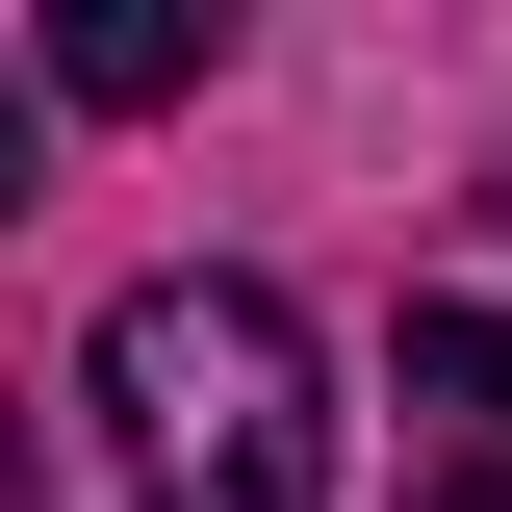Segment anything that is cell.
Segmentation results:
<instances>
[{
    "label": "cell",
    "instance_id": "1",
    "mask_svg": "<svg viewBox=\"0 0 512 512\" xmlns=\"http://www.w3.org/2000/svg\"><path fill=\"white\" fill-rule=\"evenodd\" d=\"M103 410H128V461H154L180 512H308L333 487L282 282H128V308H103Z\"/></svg>",
    "mask_w": 512,
    "mask_h": 512
},
{
    "label": "cell",
    "instance_id": "2",
    "mask_svg": "<svg viewBox=\"0 0 512 512\" xmlns=\"http://www.w3.org/2000/svg\"><path fill=\"white\" fill-rule=\"evenodd\" d=\"M52 77H77V103H180V77H205V26H180V0H77V26H52Z\"/></svg>",
    "mask_w": 512,
    "mask_h": 512
},
{
    "label": "cell",
    "instance_id": "3",
    "mask_svg": "<svg viewBox=\"0 0 512 512\" xmlns=\"http://www.w3.org/2000/svg\"><path fill=\"white\" fill-rule=\"evenodd\" d=\"M410 384H436V410H487V436H512V308H436V333H410Z\"/></svg>",
    "mask_w": 512,
    "mask_h": 512
},
{
    "label": "cell",
    "instance_id": "4",
    "mask_svg": "<svg viewBox=\"0 0 512 512\" xmlns=\"http://www.w3.org/2000/svg\"><path fill=\"white\" fill-rule=\"evenodd\" d=\"M436 512H512V487H436Z\"/></svg>",
    "mask_w": 512,
    "mask_h": 512
}]
</instances>
